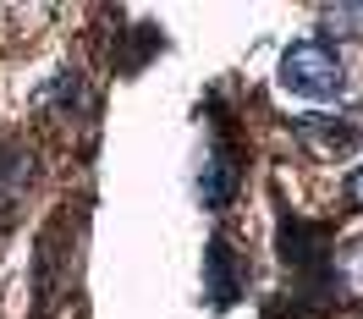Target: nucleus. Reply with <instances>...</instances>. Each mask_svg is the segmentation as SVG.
Returning a JSON list of instances; mask_svg holds the SVG:
<instances>
[{"instance_id": "1", "label": "nucleus", "mask_w": 363, "mask_h": 319, "mask_svg": "<svg viewBox=\"0 0 363 319\" xmlns=\"http://www.w3.org/2000/svg\"><path fill=\"white\" fill-rule=\"evenodd\" d=\"M281 83L303 99H336L341 83H347V67H341L336 45H325V39H297L286 45L281 55Z\"/></svg>"}, {"instance_id": "2", "label": "nucleus", "mask_w": 363, "mask_h": 319, "mask_svg": "<svg viewBox=\"0 0 363 319\" xmlns=\"http://www.w3.org/2000/svg\"><path fill=\"white\" fill-rule=\"evenodd\" d=\"M292 133L319 149V155H347V149H358V127L352 121H341V116H297Z\"/></svg>"}, {"instance_id": "3", "label": "nucleus", "mask_w": 363, "mask_h": 319, "mask_svg": "<svg viewBox=\"0 0 363 319\" xmlns=\"http://www.w3.org/2000/svg\"><path fill=\"white\" fill-rule=\"evenodd\" d=\"M204 292H209L215 308H226L231 297H237V259H231V248L220 242V237H215L209 253H204Z\"/></svg>"}, {"instance_id": "4", "label": "nucleus", "mask_w": 363, "mask_h": 319, "mask_svg": "<svg viewBox=\"0 0 363 319\" xmlns=\"http://www.w3.org/2000/svg\"><path fill=\"white\" fill-rule=\"evenodd\" d=\"M231 193H237V160H231V149H215V160H209L204 177H199V198L209 209H226Z\"/></svg>"}, {"instance_id": "5", "label": "nucleus", "mask_w": 363, "mask_h": 319, "mask_svg": "<svg viewBox=\"0 0 363 319\" xmlns=\"http://www.w3.org/2000/svg\"><path fill=\"white\" fill-rule=\"evenodd\" d=\"M325 33H330V39L363 33V0H352V6H325Z\"/></svg>"}, {"instance_id": "6", "label": "nucleus", "mask_w": 363, "mask_h": 319, "mask_svg": "<svg viewBox=\"0 0 363 319\" xmlns=\"http://www.w3.org/2000/svg\"><path fill=\"white\" fill-rule=\"evenodd\" d=\"M347 198H352V204L363 209V165H358V171H352V177H347Z\"/></svg>"}, {"instance_id": "7", "label": "nucleus", "mask_w": 363, "mask_h": 319, "mask_svg": "<svg viewBox=\"0 0 363 319\" xmlns=\"http://www.w3.org/2000/svg\"><path fill=\"white\" fill-rule=\"evenodd\" d=\"M347 259H352V275L363 281V242H352V253H347Z\"/></svg>"}]
</instances>
